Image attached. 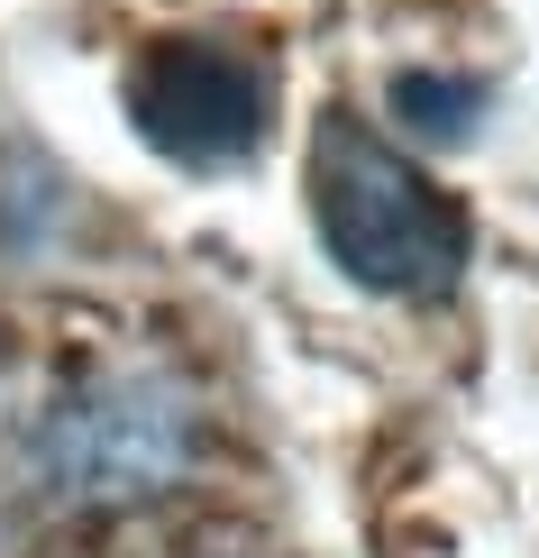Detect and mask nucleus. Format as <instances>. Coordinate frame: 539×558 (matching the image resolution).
Here are the masks:
<instances>
[{
    "label": "nucleus",
    "mask_w": 539,
    "mask_h": 558,
    "mask_svg": "<svg viewBox=\"0 0 539 558\" xmlns=\"http://www.w3.org/2000/svg\"><path fill=\"white\" fill-rule=\"evenodd\" d=\"M311 220H320V247L366 293L439 302L466 275V211L347 110H330L311 137Z\"/></svg>",
    "instance_id": "1"
},
{
    "label": "nucleus",
    "mask_w": 539,
    "mask_h": 558,
    "mask_svg": "<svg viewBox=\"0 0 539 558\" xmlns=\"http://www.w3.org/2000/svg\"><path fill=\"white\" fill-rule=\"evenodd\" d=\"M266 110H274L266 64L220 37H156L128 74V120L174 166H238V156H256L266 147Z\"/></svg>",
    "instance_id": "2"
},
{
    "label": "nucleus",
    "mask_w": 539,
    "mask_h": 558,
    "mask_svg": "<svg viewBox=\"0 0 539 558\" xmlns=\"http://www.w3.org/2000/svg\"><path fill=\"white\" fill-rule=\"evenodd\" d=\"M476 110H485V83H466V74H393V120H403L412 137H466L476 129Z\"/></svg>",
    "instance_id": "3"
}]
</instances>
